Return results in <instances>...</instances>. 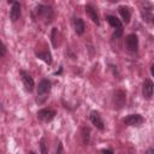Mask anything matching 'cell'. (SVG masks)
<instances>
[{
    "label": "cell",
    "mask_w": 154,
    "mask_h": 154,
    "mask_svg": "<svg viewBox=\"0 0 154 154\" xmlns=\"http://www.w3.org/2000/svg\"><path fill=\"white\" fill-rule=\"evenodd\" d=\"M19 16H20V5H19V2L13 1L11 11H10V18L12 22H16L19 18Z\"/></svg>",
    "instance_id": "obj_10"
},
{
    "label": "cell",
    "mask_w": 154,
    "mask_h": 154,
    "mask_svg": "<svg viewBox=\"0 0 154 154\" xmlns=\"http://www.w3.org/2000/svg\"><path fill=\"white\" fill-rule=\"evenodd\" d=\"M51 88H52V84L48 79H42L40 83H38V87H37V99L36 101L38 103H42L46 101L49 91H51Z\"/></svg>",
    "instance_id": "obj_1"
},
{
    "label": "cell",
    "mask_w": 154,
    "mask_h": 154,
    "mask_svg": "<svg viewBox=\"0 0 154 154\" xmlns=\"http://www.w3.org/2000/svg\"><path fill=\"white\" fill-rule=\"evenodd\" d=\"M29 154H35V153H34V152H30V153H29Z\"/></svg>",
    "instance_id": "obj_22"
},
{
    "label": "cell",
    "mask_w": 154,
    "mask_h": 154,
    "mask_svg": "<svg viewBox=\"0 0 154 154\" xmlns=\"http://www.w3.org/2000/svg\"><path fill=\"white\" fill-rule=\"evenodd\" d=\"M20 77H22V81H23V84L25 87V89L28 91H32L34 87H35V82H34V78L24 70H20Z\"/></svg>",
    "instance_id": "obj_5"
},
{
    "label": "cell",
    "mask_w": 154,
    "mask_h": 154,
    "mask_svg": "<svg viewBox=\"0 0 154 154\" xmlns=\"http://www.w3.org/2000/svg\"><path fill=\"white\" fill-rule=\"evenodd\" d=\"M84 29H85V25H84L83 19L82 18H76L75 19V31L78 35H82L84 32Z\"/></svg>",
    "instance_id": "obj_14"
},
{
    "label": "cell",
    "mask_w": 154,
    "mask_h": 154,
    "mask_svg": "<svg viewBox=\"0 0 154 154\" xmlns=\"http://www.w3.org/2000/svg\"><path fill=\"white\" fill-rule=\"evenodd\" d=\"M55 114H57L55 111L52 109V108H42V109H40L37 112V118L40 120H42V122L48 123V122L53 120V118L55 117Z\"/></svg>",
    "instance_id": "obj_4"
},
{
    "label": "cell",
    "mask_w": 154,
    "mask_h": 154,
    "mask_svg": "<svg viewBox=\"0 0 154 154\" xmlns=\"http://www.w3.org/2000/svg\"><path fill=\"white\" fill-rule=\"evenodd\" d=\"M107 22L109 23V25H112L113 28H116L114 31V37H120L123 35V24L120 22V19H118L116 16H107Z\"/></svg>",
    "instance_id": "obj_2"
},
{
    "label": "cell",
    "mask_w": 154,
    "mask_h": 154,
    "mask_svg": "<svg viewBox=\"0 0 154 154\" xmlns=\"http://www.w3.org/2000/svg\"><path fill=\"white\" fill-rule=\"evenodd\" d=\"M150 71H152V75H154V64H152V69H150Z\"/></svg>",
    "instance_id": "obj_21"
},
{
    "label": "cell",
    "mask_w": 154,
    "mask_h": 154,
    "mask_svg": "<svg viewBox=\"0 0 154 154\" xmlns=\"http://www.w3.org/2000/svg\"><path fill=\"white\" fill-rule=\"evenodd\" d=\"M125 47L130 52H135L138 48V37L136 34H129L125 37Z\"/></svg>",
    "instance_id": "obj_3"
},
{
    "label": "cell",
    "mask_w": 154,
    "mask_h": 154,
    "mask_svg": "<svg viewBox=\"0 0 154 154\" xmlns=\"http://www.w3.org/2000/svg\"><path fill=\"white\" fill-rule=\"evenodd\" d=\"M118 11H119V14L122 16L123 20H124L125 23H129V22H130V17H131L129 7H126V6H119Z\"/></svg>",
    "instance_id": "obj_13"
},
{
    "label": "cell",
    "mask_w": 154,
    "mask_h": 154,
    "mask_svg": "<svg viewBox=\"0 0 154 154\" xmlns=\"http://www.w3.org/2000/svg\"><path fill=\"white\" fill-rule=\"evenodd\" d=\"M113 100H114V105H116L117 107H122V106L125 103V100H126L125 93L122 91V90L116 91V93H114V97H113Z\"/></svg>",
    "instance_id": "obj_12"
},
{
    "label": "cell",
    "mask_w": 154,
    "mask_h": 154,
    "mask_svg": "<svg viewBox=\"0 0 154 154\" xmlns=\"http://www.w3.org/2000/svg\"><path fill=\"white\" fill-rule=\"evenodd\" d=\"M89 119H90V122L93 123V125H95L99 130H103V129H105L103 120H102V118H101V116H100L99 112L93 111V112L90 113V116H89Z\"/></svg>",
    "instance_id": "obj_8"
},
{
    "label": "cell",
    "mask_w": 154,
    "mask_h": 154,
    "mask_svg": "<svg viewBox=\"0 0 154 154\" xmlns=\"http://www.w3.org/2000/svg\"><path fill=\"white\" fill-rule=\"evenodd\" d=\"M57 28H53V30H52V43H53V46L55 47L57 46Z\"/></svg>",
    "instance_id": "obj_17"
},
{
    "label": "cell",
    "mask_w": 154,
    "mask_h": 154,
    "mask_svg": "<svg viewBox=\"0 0 154 154\" xmlns=\"http://www.w3.org/2000/svg\"><path fill=\"white\" fill-rule=\"evenodd\" d=\"M40 149H41V154H48V150H47V147H46V140L42 138L40 141Z\"/></svg>",
    "instance_id": "obj_16"
},
{
    "label": "cell",
    "mask_w": 154,
    "mask_h": 154,
    "mask_svg": "<svg viewBox=\"0 0 154 154\" xmlns=\"http://www.w3.org/2000/svg\"><path fill=\"white\" fill-rule=\"evenodd\" d=\"M36 55L47 64H52V55L49 52H37Z\"/></svg>",
    "instance_id": "obj_15"
},
{
    "label": "cell",
    "mask_w": 154,
    "mask_h": 154,
    "mask_svg": "<svg viewBox=\"0 0 154 154\" xmlns=\"http://www.w3.org/2000/svg\"><path fill=\"white\" fill-rule=\"evenodd\" d=\"M85 13L90 17V19L96 24V25H99L100 24V20H99V16H97V13H96V10L91 6V5H85Z\"/></svg>",
    "instance_id": "obj_11"
},
{
    "label": "cell",
    "mask_w": 154,
    "mask_h": 154,
    "mask_svg": "<svg viewBox=\"0 0 154 154\" xmlns=\"http://www.w3.org/2000/svg\"><path fill=\"white\" fill-rule=\"evenodd\" d=\"M6 52H7L6 46H5V45H4V42L0 40V58H1V57H4V55L6 54Z\"/></svg>",
    "instance_id": "obj_18"
},
{
    "label": "cell",
    "mask_w": 154,
    "mask_h": 154,
    "mask_svg": "<svg viewBox=\"0 0 154 154\" xmlns=\"http://www.w3.org/2000/svg\"><path fill=\"white\" fill-rule=\"evenodd\" d=\"M146 154H154V149H153V148H149Z\"/></svg>",
    "instance_id": "obj_20"
},
{
    "label": "cell",
    "mask_w": 154,
    "mask_h": 154,
    "mask_svg": "<svg viewBox=\"0 0 154 154\" xmlns=\"http://www.w3.org/2000/svg\"><path fill=\"white\" fill-rule=\"evenodd\" d=\"M36 10H37V13H38V14L43 16V17L47 19V22H51L52 17H53V10H52V7H51V6L38 5V6L36 7Z\"/></svg>",
    "instance_id": "obj_9"
},
{
    "label": "cell",
    "mask_w": 154,
    "mask_h": 154,
    "mask_svg": "<svg viewBox=\"0 0 154 154\" xmlns=\"http://www.w3.org/2000/svg\"><path fill=\"white\" fill-rule=\"evenodd\" d=\"M124 124L130 125V126H137L143 123V118L141 114H129L123 119Z\"/></svg>",
    "instance_id": "obj_6"
},
{
    "label": "cell",
    "mask_w": 154,
    "mask_h": 154,
    "mask_svg": "<svg viewBox=\"0 0 154 154\" xmlns=\"http://www.w3.org/2000/svg\"><path fill=\"white\" fill-rule=\"evenodd\" d=\"M153 82L152 79L147 78L144 79L143 82V87H142V93H143V97L147 99V100H150L152 96H153Z\"/></svg>",
    "instance_id": "obj_7"
},
{
    "label": "cell",
    "mask_w": 154,
    "mask_h": 154,
    "mask_svg": "<svg viewBox=\"0 0 154 154\" xmlns=\"http://www.w3.org/2000/svg\"><path fill=\"white\" fill-rule=\"evenodd\" d=\"M101 154H113V152L111 149H105V150L101 152Z\"/></svg>",
    "instance_id": "obj_19"
}]
</instances>
